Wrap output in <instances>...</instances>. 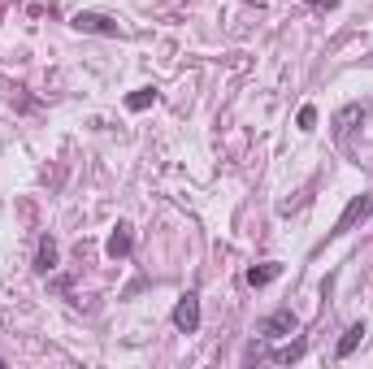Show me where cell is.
Listing matches in <instances>:
<instances>
[{
  "label": "cell",
  "mask_w": 373,
  "mask_h": 369,
  "mask_svg": "<svg viewBox=\"0 0 373 369\" xmlns=\"http://www.w3.org/2000/svg\"><path fill=\"white\" fill-rule=\"evenodd\" d=\"M369 213H373V195H352V205L343 209V217L334 221V231H330V235H347V231H352L356 221H365Z\"/></svg>",
  "instance_id": "6da1fadb"
},
{
  "label": "cell",
  "mask_w": 373,
  "mask_h": 369,
  "mask_svg": "<svg viewBox=\"0 0 373 369\" xmlns=\"http://www.w3.org/2000/svg\"><path fill=\"white\" fill-rule=\"evenodd\" d=\"M174 326L187 330V335H191L195 326H200V295H195V291H187L183 300L174 304Z\"/></svg>",
  "instance_id": "7a4b0ae2"
},
{
  "label": "cell",
  "mask_w": 373,
  "mask_h": 369,
  "mask_svg": "<svg viewBox=\"0 0 373 369\" xmlns=\"http://www.w3.org/2000/svg\"><path fill=\"white\" fill-rule=\"evenodd\" d=\"M74 27H79V31H91V35H122V27H117V22L113 18H105V13H74Z\"/></svg>",
  "instance_id": "3957f363"
},
{
  "label": "cell",
  "mask_w": 373,
  "mask_h": 369,
  "mask_svg": "<svg viewBox=\"0 0 373 369\" xmlns=\"http://www.w3.org/2000/svg\"><path fill=\"white\" fill-rule=\"evenodd\" d=\"M131 248H135V231H131V221H117L113 235H109V243H105V252H109L113 261H122V257H131Z\"/></svg>",
  "instance_id": "277c9868"
},
{
  "label": "cell",
  "mask_w": 373,
  "mask_h": 369,
  "mask_svg": "<svg viewBox=\"0 0 373 369\" xmlns=\"http://www.w3.org/2000/svg\"><path fill=\"white\" fill-rule=\"evenodd\" d=\"M295 326H300V317H295L291 309H278L265 317V335L269 339H282V335H295Z\"/></svg>",
  "instance_id": "5b68a950"
},
{
  "label": "cell",
  "mask_w": 373,
  "mask_h": 369,
  "mask_svg": "<svg viewBox=\"0 0 373 369\" xmlns=\"http://www.w3.org/2000/svg\"><path fill=\"white\" fill-rule=\"evenodd\" d=\"M57 257H61L57 239H53V235H44V239H39V248H35V269H39V274H53V269H57Z\"/></svg>",
  "instance_id": "8992f818"
},
{
  "label": "cell",
  "mask_w": 373,
  "mask_h": 369,
  "mask_svg": "<svg viewBox=\"0 0 373 369\" xmlns=\"http://www.w3.org/2000/svg\"><path fill=\"white\" fill-rule=\"evenodd\" d=\"M360 343H365V322H356V326H347V330H343V339H339V356L347 361V356L360 348Z\"/></svg>",
  "instance_id": "52a82bcc"
},
{
  "label": "cell",
  "mask_w": 373,
  "mask_h": 369,
  "mask_svg": "<svg viewBox=\"0 0 373 369\" xmlns=\"http://www.w3.org/2000/svg\"><path fill=\"white\" fill-rule=\"evenodd\" d=\"M278 274H282V265H278V261H265V265H252V269H247V283H252V287H265V283H273Z\"/></svg>",
  "instance_id": "ba28073f"
},
{
  "label": "cell",
  "mask_w": 373,
  "mask_h": 369,
  "mask_svg": "<svg viewBox=\"0 0 373 369\" xmlns=\"http://www.w3.org/2000/svg\"><path fill=\"white\" fill-rule=\"evenodd\" d=\"M304 348H308V343H304V339H295V343H287V348H273V352H269V361L291 365V361H300V356H304Z\"/></svg>",
  "instance_id": "9c48e42d"
},
{
  "label": "cell",
  "mask_w": 373,
  "mask_h": 369,
  "mask_svg": "<svg viewBox=\"0 0 373 369\" xmlns=\"http://www.w3.org/2000/svg\"><path fill=\"white\" fill-rule=\"evenodd\" d=\"M152 101H157V91H152V87H139V91H131V96H126V109H131V113H143Z\"/></svg>",
  "instance_id": "30bf717a"
},
{
  "label": "cell",
  "mask_w": 373,
  "mask_h": 369,
  "mask_svg": "<svg viewBox=\"0 0 373 369\" xmlns=\"http://www.w3.org/2000/svg\"><path fill=\"white\" fill-rule=\"evenodd\" d=\"M356 117H365V109H360V105H347V109L334 117V131H339V135H347V131H352L347 122H356Z\"/></svg>",
  "instance_id": "8fae6325"
},
{
  "label": "cell",
  "mask_w": 373,
  "mask_h": 369,
  "mask_svg": "<svg viewBox=\"0 0 373 369\" xmlns=\"http://www.w3.org/2000/svg\"><path fill=\"white\" fill-rule=\"evenodd\" d=\"M295 122H300V131H313V127H317V109H313V105H304Z\"/></svg>",
  "instance_id": "7c38bea8"
},
{
  "label": "cell",
  "mask_w": 373,
  "mask_h": 369,
  "mask_svg": "<svg viewBox=\"0 0 373 369\" xmlns=\"http://www.w3.org/2000/svg\"><path fill=\"white\" fill-rule=\"evenodd\" d=\"M313 9H339V0H308Z\"/></svg>",
  "instance_id": "4fadbf2b"
}]
</instances>
